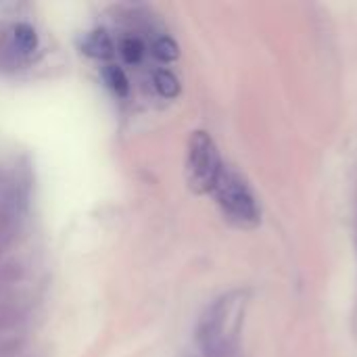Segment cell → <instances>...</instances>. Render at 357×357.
Here are the masks:
<instances>
[{"instance_id":"cell-1","label":"cell","mask_w":357,"mask_h":357,"mask_svg":"<svg viewBox=\"0 0 357 357\" xmlns=\"http://www.w3.org/2000/svg\"><path fill=\"white\" fill-rule=\"evenodd\" d=\"M211 192L215 195L224 215L238 228H255L261 222L257 199L238 174L224 167Z\"/></svg>"},{"instance_id":"cell-2","label":"cell","mask_w":357,"mask_h":357,"mask_svg":"<svg viewBox=\"0 0 357 357\" xmlns=\"http://www.w3.org/2000/svg\"><path fill=\"white\" fill-rule=\"evenodd\" d=\"M236 312H241V295L222 299L211 307V312L203 320L199 339L209 357H224L230 354L232 339L238 333V320H241V318L232 320L230 316H234Z\"/></svg>"},{"instance_id":"cell-3","label":"cell","mask_w":357,"mask_h":357,"mask_svg":"<svg viewBox=\"0 0 357 357\" xmlns=\"http://www.w3.org/2000/svg\"><path fill=\"white\" fill-rule=\"evenodd\" d=\"M224 172L220 151L213 138L199 130L190 136L188 144V184L195 192H211L220 174Z\"/></svg>"},{"instance_id":"cell-4","label":"cell","mask_w":357,"mask_h":357,"mask_svg":"<svg viewBox=\"0 0 357 357\" xmlns=\"http://www.w3.org/2000/svg\"><path fill=\"white\" fill-rule=\"evenodd\" d=\"M84 52L94 56V59H109V56H113V42H111L109 33L102 31V29L92 31L86 38V42H84Z\"/></svg>"},{"instance_id":"cell-5","label":"cell","mask_w":357,"mask_h":357,"mask_svg":"<svg viewBox=\"0 0 357 357\" xmlns=\"http://www.w3.org/2000/svg\"><path fill=\"white\" fill-rule=\"evenodd\" d=\"M102 77L107 82V86L119 96V98H126L130 94V82H128V75L123 73V69L115 67V65H107L102 69Z\"/></svg>"},{"instance_id":"cell-6","label":"cell","mask_w":357,"mask_h":357,"mask_svg":"<svg viewBox=\"0 0 357 357\" xmlns=\"http://www.w3.org/2000/svg\"><path fill=\"white\" fill-rule=\"evenodd\" d=\"M155 88H157V92H159L163 98H176V96L180 94V82H178V77H176L172 71H167V69H159V71L155 73Z\"/></svg>"},{"instance_id":"cell-7","label":"cell","mask_w":357,"mask_h":357,"mask_svg":"<svg viewBox=\"0 0 357 357\" xmlns=\"http://www.w3.org/2000/svg\"><path fill=\"white\" fill-rule=\"evenodd\" d=\"M13 40H15V46L23 52H31L36 50L38 46V36H36V29L27 23H19L15 29H13Z\"/></svg>"},{"instance_id":"cell-8","label":"cell","mask_w":357,"mask_h":357,"mask_svg":"<svg viewBox=\"0 0 357 357\" xmlns=\"http://www.w3.org/2000/svg\"><path fill=\"white\" fill-rule=\"evenodd\" d=\"M153 52H155L157 59H161V61H165V63H172V61H176V59L180 56V48H178V44H176V40L169 38V36L157 38L155 44H153Z\"/></svg>"},{"instance_id":"cell-9","label":"cell","mask_w":357,"mask_h":357,"mask_svg":"<svg viewBox=\"0 0 357 357\" xmlns=\"http://www.w3.org/2000/svg\"><path fill=\"white\" fill-rule=\"evenodd\" d=\"M121 56H123L126 63H130V65L140 63L142 56H144V46H142V42H140L138 38H126V40L121 42Z\"/></svg>"}]
</instances>
